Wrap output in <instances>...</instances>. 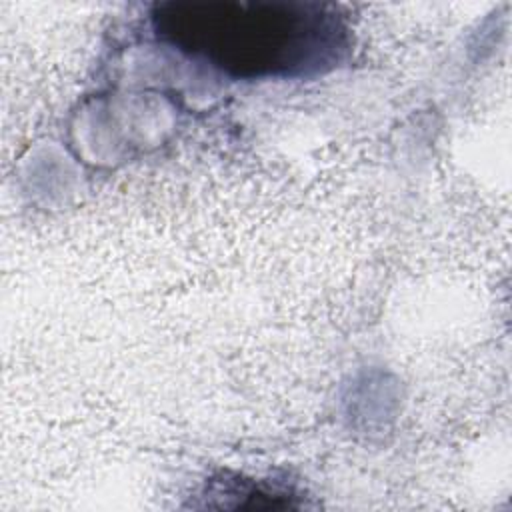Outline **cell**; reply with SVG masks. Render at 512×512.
<instances>
[{
  "label": "cell",
  "instance_id": "obj_1",
  "mask_svg": "<svg viewBox=\"0 0 512 512\" xmlns=\"http://www.w3.org/2000/svg\"><path fill=\"white\" fill-rule=\"evenodd\" d=\"M152 26L190 60L244 80L318 74L348 50L342 16L314 2H166L156 6Z\"/></svg>",
  "mask_w": 512,
  "mask_h": 512
}]
</instances>
